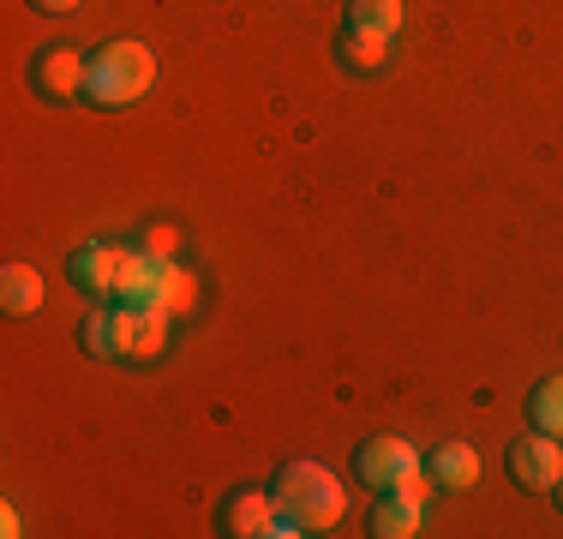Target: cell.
Here are the masks:
<instances>
[{"instance_id":"3","label":"cell","mask_w":563,"mask_h":539,"mask_svg":"<svg viewBox=\"0 0 563 539\" xmlns=\"http://www.w3.org/2000/svg\"><path fill=\"white\" fill-rule=\"evenodd\" d=\"M85 54H78V43H43L31 54V66H24V78H31V97L43 102H78L85 97Z\"/></svg>"},{"instance_id":"20","label":"cell","mask_w":563,"mask_h":539,"mask_svg":"<svg viewBox=\"0 0 563 539\" xmlns=\"http://www.w3.org/2000/svg\"><path fill=\"white\" fill-rule=\"evenodd\" d=\"M24 7H31V12H48V19H60V12H73L78 0H24Z\"/></svg>"},{"instance_id":"9","label":"cell","mask_w":563,"mask_h":539,"mask_svg":"<svg viewBox=\"0 0 563 539\" xmlns=\"http://www.w3.org/2000/svg\"><path fill=\"white\" fill-rule=\"evenodd\" d=\"M163 264H168V258H156V252H126V258H120V288H114V300H126V306H156V294H163Z\"/></svg>"},{"instance_id":"19","label":"cell","mask_w":563,"mask_h":539,"mask_svg":"<svg viewBox=\"0 0 563 539\" xmlns=\"http://www.w3.org/2000/svg\"><path fill=\"white\" fill-rule=\"evenodd\" d=\"M174 246H180V234H174V228H163V222L144 234V252H156V258H174Z\"/></svg>"},{"instance_id":"5","label":"cell","mask_w":563,"mask_h":539,"mask_svg":"<svg viewBox=\"0 0 563 539\" xmlns=\"http://www.w3.org/2000/svg\"><path fill=\"white\" fill-rule=\"evenodd\" d=\"M504 468H509V480H516L521 492H552V485L563 480V450H558V438L533 431V438H516L504 450Z\"/></svg>"},{"instance_id":"6","label":"cell","mask_w":563,"mask_h":539,"mask_svg":"<svg viewBox=\"0 0 563 539\" xmlns=\"http://www.w3.org/2000/svg\"><path fill=\"white\" fill-rule=\"evenodd\" d=\"M420 462L408 438H366L354 450V480H366V492H390V485Z\"/></svg>"},{"instance_id":"11","label":"cell","mask_w":563,"mask_h":539,"mask_svg":"<svg viewBox=\"0 0 563 539\" xmlns=\"http://www.w3.org/2000/svg\"><path fill=\"white\" fill-rule=\"evenodd\" d=\"M426 468H432L438 485H450V492H467V485L479 480V455L467 450V443H432V455H426Z\"/></svg>"},{"instance_id":"15","label":"cell","mask_w":563,"mask_h":539,"mask_svg":"<svg viewBox=\"0 0 563 539\" xmlns=\"http://www.w3.org/2000/svg\"><path fill=\"white\" fill-rule=\"evenodd\" d=\"M347 24L378 31V36H396L401 31V0H347Z\"/></svg>"},{"instance_id":"14","label":"cell","mask_w":563,"mask_h":539,"mask_svg":"<svg viewBox=\"0 0 563 539\" xmlns=\"http://www.w3.org/2000/svg\"><path fill=\"white\" fill-rule=\"evenodd\" d=\"M420 516H426V509L401 504L396 492H378V509H372V534H378V539H408V534H420Z\"/></svg>"},{"instance_id":"18","label":"cell","mask_w":563,"mask_h":539,"mask_svg":"<svg viewBox=\"0 0 563 539\" xmlns=\"http://www.w3.org/2000/svg\"><path fill=\"white\" fill-rule=\"evenodd\" d=\"M78 348L97 360H114V336H109V312H90L85 323H78Z\"/></svg>"},{"instance_id":"8","label":"cell","mask_w":563,"mask_h":539,"mask_svg":"<svg viewBox=\"0 0 563 539\" xmlns=\"http://www.w3.org/2000/svg\"><path fill=\"white\" fill-rule=\"evenodd\" d=\"M271 521H276V497L258 492V485H246V492H234L222 504V534H234V539H264Z\"/></svg>"},{"instance_id":"10","label":"cell","mask_w":563,"mask_h":539,"mask_svg":"<svg viewBox=\"0 0 563 539\" xmlns=\"http://www.w3.org/2000/svg\"><path fill=\"white\" fill-rule=\"evenodd\" d=\"M336 61L347 66V73H378V66L390 61V36L360 31V24H342L336 31Z\"/></svg>"},{"instance_id":"7","label":"cell","mask_w":563,"mask_h":539,"mask_svg":"<svg viewBox=\"0 0 563 539\" xmlns=\"http://www.w3.org/2000/svg\"><path fill=\"white\" fill-rule=\"evenodd\" d=\"M120 258H126L120 246H78L73 258H66V276H73V288L90 294V300H114V288H120Z\"/></svg>"},{"instance_id":"12","label":"cell","mask_w":563,"mask_h":539,"mask_svg":"<svg viewBox=\"0 0 563 539\" xmlns=\"http://www.w3.org/2000/svg\"><path fill=\"white\" fill-rule=\"evenodd\" d=\"M0 306H7L12 318H31L36 306H43V276H36L31 264H7L0 270Z\"/></svg>"},{"instance_id":"2","label":"cell","mask_w":563,"mask_h":539,"mask_svg":"<svg viewBox=\"0 0 563 539\" xmlns=\"http://www.w3.org/2000/svg\"><path fill=\"white\" fill-rule=\"evenodd\" d=\"M276 516H288L300 534H318V528H336L342 509H347V492L342 480L330 474L324 462H288L276 474Z\"/></svg>"},{"instance_id":"21","label":"cell","mask_w":563,"mask_h":539,"mask_svg":"<svg viewBox=\"0 0 563 539\" xmlns=\"http://www.w3.org/2000/svg\"><path fill=\"white\" fill-rule=\"evenodd\" d=\"M0 534H7V539H19V534H24V528H19V509H12V504L0 509Z\"/></svg>"},{"instance_id":"13","label":"cell","mask_w":563,"mask_h":539,"mask_svg":"<svg viewBox=\"0 0 563 539\" xmlns=\"http://www.w3.org/2000/svg\"><path fill=\"white\" fill-rule=\"evenodd\" d=\"M528 426L545 431V438H558V431H563V372L533 384V396H528Z\"/></svg>"},{"instance_id":"17","label":"cell","mask_w":563,"mask_h":539,"mask_svg":"<svg viewBox=\"0 0 563 539\" xmlns=\"http://www.w3.org/2000/svg\"><path fill=\"white\" fill-rule=\"evenodd\" d=\"M390 492L401 497V504H413V509H426V504H432V492H438V480H432V468H420V462H413V468H408V474H401V480L390 485Z\"/></svg>"},{"instance_id":"22","label":"cell","mask_w":563,"mask_h":539,"mask_svg":"<svg viewBox=\"0 0 563 539\" xmlns=\"http://www.w3.org/2000/svg\"><path fill=\"white\" fill-rule=\"evenodd\" d=\"M552 497H558V504H563V480H558V485H552Z\"/></svg>"},{"instance_id":"4","label":"cell","mask_w":563,"mask_h":539,"mask_svg":"<svg viewBox=\"0 0 563 539\" xmlns=\"http://www.w3.org/2000/svg\"><path fill=\"white\" fill-rule=\"evenodd\" d=\"M109 336H114V360H156L168 342V312L163 306H126L120 300L109 312Z\"/></svg>"},{"instance_id":"1","label":"cell","mask_w":563,"mask_h":539,"mask_svg":"<svg viewBox=\"0 0 563 539\" xmlns=\"http://www.w3.org/2000/svg\"><path fill=\"white\" fill-rule=\"evenodd\" d=\"M151 85H156V54L144 43H132V36L102 43L85 66V102L102 108V114H120L139 97H151Z\"/></svg>"},{"instance_id":"16","label":"cell","mask_w":563,"mask_h":539,"mask_svg":"<svg viewBox=\"0 0 563 539\" xmlns=\"http://www.w3.org/2000/svg\"><path fill=\"white\" fill-rule=\"evenodd\" d=\"M192 300H198V282L168 258V264H163V294H156V306H163V312L174 318V312H192Z\"/></svg>"}]
</instances>
